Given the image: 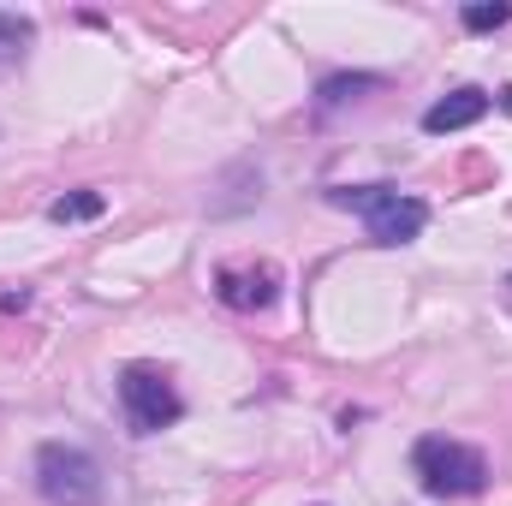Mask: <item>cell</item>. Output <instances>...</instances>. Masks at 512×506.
<instances>
[{
  "mask_svg": "<svg viewBox=\"0 0 512 506\" xmlns=\"http://www.w3.org/2000/svg\"><path fill=\"white\" fill-rule=\"evenodd\" d=\"M328 203L364 215V221H370V239L387 245V251H393V245H411V239L429 227V209H423L417 197L393 191V185H334Z\"/></svg>",
  "mask_w": 512,
  "mask_h": 506,
  "instance_id": "obj_1",
  "label": "cell"
},
{
  "mask_svg": "<svg viewBox=\"0 0 512 506\" xmlns=\"http://www.w3.org/2000/svg\"><path fill=\"white\" fill-rule=\"evenodd\" d=\"M411 465H417V483L435 501L483 495V483H489V459L477 447H465V441H447V435H423L417 453H411Z\"/></svg>",
  "mask_w": 512,
  "mask_h": 506,
  "instance_id": "obj_2",
  "label": "cell"
},
{
  "mask_svg": "<svg viewBox=\"0 0 512 506\" xmlns=\"http://www.w3.org/2000/svg\"><path fill=\"white\" fill-rule=\"evenodd\" d=\"M36 489L48 506H96L102 495V471L84 447H66V441H48L36 453Z\"/></svg>",
  "mask_w": 512,
  "mask_h": 506,
  "instance_id": "obj_3",
  "label": "cell"
},
{
  "mask_svg": "<svg viewBox=\"0 0 512 506\" xmlns=\"http://www.w3.org/2000/svg\"><path fill=\"white\" fill-rule=\"evenodd\" d=\"M120 405H126V423L137 435H161L185 411L179 393H173V381L161 376V370H149V364H131L126 376H120Z\"/></svg>",
  "mask_w": 512,
  "mask_h": 506,
  "instance_id": "obj_4",
  "label": "cell"
},
{
  "mask_svg": "<svg viewBox=\"0 0 512 506\" xmlns=\"http://www.w3.org/2000/svg\"><path fill=\"white\" fill-rule=\"evenodd\" d=\"M489 108H495V96H489V90H477V84H465V90H447V96H441V102L423 114V131H429V137L465 131V126H477Z\"/></svg>",
  "mask_w": 512,
  "mask_h": 506,
  "instance_id": "obj_5",
  "label": "cell"
},
{
  "mask_svg": "<svg viewBox=\"0 0 512 506\" xmlns=\"http://www.w3.org/2000/svg\"><path fill=\"white\" fill-rule=\"evenodd\" d=\"M221 298L233 310H268L274 304V268H221Z\"/></svg>",
  "mask_w": 512,
  "mask_h": 506,
  "instance_id": "obj_6",
  "label": "cell"
},
{
  "mask_svg": "<svg viewBox=\"0 0 512 506\" xmlns=\"http://www.w3.org/2000/svg\"><path fill=\"white\" fill-rule=\"evenodd\" d=\"M376 84H382L376 72H340V78H322L316 102H322V108H340V102H352V96H364V90H376Z\"/></svg>",
  "mask_w": 512,
  "mask_h": 506,
  "instance_id": "obj_7",
  "label": "cell"
},
{
  "mask_svg": "<svg viewBox=\"0 0 512 506\" xmlns=\"http://www.w3.org/2000/svg\"><path fill=\"white\" fill-rule=\"evenodd\" d=\"M102 209H108V197H102V191H72V197H54V203H48V215H54V221H96Z\"/></svg>",
  "mask_w": 512,
  "mask_h": 506,
  "instance_id": "obj_8",
  "label": "cell"
},
{
  "mask_svg": "<svg viewBox=\"0 0 512 506\" xmlns=\"http://www.w3.org/2000/svg\"><path fill=\"white\" fill-rule=\"evenodd\" d=\"M30 42H36V24H30V18H18V12H0V66H6V60H18Z\"/></svg>",
  "mask_w": 512,
  "mask_h": 506,
  "instance_id": "obj_9",
  "label": "cell"
},
{
  "mask_svg": "<svg viewBox=\"0 0 512 506\" xmlns=\"http://www.w3.org/2000/svg\"><path fill=\"white\" fill-rule=\"evenodd\" d=\"M512 18V6H501V0H477V6H465V30H501Z\"/></svg>",
  "mask_w": 512,
  "mask_h": 506,
  "instance_id": "obj_10",
  "label": "cell"
},
{
  "mask_svg": "<svg viewBox=\"0 0 512 506\" xmlns=\"http://www.w3.org/2000/svg\"><path fill=\"white\" fill-rule=\"evenodd\" d=\"M501 108H507V114H512V84H507V90H501Z\"/></svg>",
  "mask_w": 512,
  "mask_h": 506,
  "instance_id": "obj_11",
  "label": "cell"
}]
</instances>
